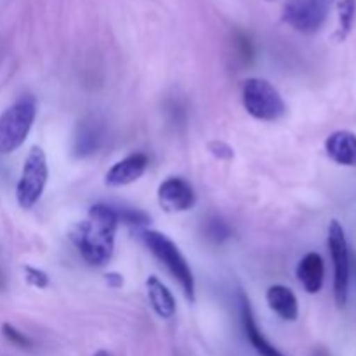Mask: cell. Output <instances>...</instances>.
<instances>
[{"instance_id":"cell-1","label":"cell","mask_w":356,"mask_h":356,"mask_svg":"<svg viewBox=\"0 0 356 356\" xmlns=\"http://www.w3.org/2000/svg\"><path fill=\"white\" fill-rule=\"evenodd\" d=\"M118 222L113 205L94 204L87 218L72 229L73 243L90 266H103L111 259Z\"/></svg>"},{"instance_id":"cell-2","label":"cell","mask_w":356,"mask_h":356,"mask_svg":"<svg viewBox=\"0 0 356 356\" xmlns=\"http://www.w3.org/2000/svg\"><path fill=\"white\" fill-rule=\"evenodd\" d=\"M141 240L145 245L152 250L153 256L170 271L174 278L179 282L184 296L190 302H195V277L188 264L186 257L179 250V247L172 242L163 233L155 232V229H145L141 232Z\"/></svg>"},{"instance_id":"cell-3","label":"cell","mask_w":356,"mask_h":356,"mask_svg":"<svg viewBox=\"0 0 356 356\" xmlns=\"http://www.w3.org/2000/svg\"><path fill=\"white\" fill-rule=\"evenodd\" d=\"M37 115V103L31 96H23L0 115V153L16 152L28 138Z\"/></svg>"},{"instance_id":"cell-4","label":"cell","mask_w":356,"mask_h":356,"mask_svg":"<svg viewBox=\"0 0 356 356\" xmlns=\"http://www.w3.org/2000/svg\"><path fill=\"white\" fill-rule=\"evenodd\" d=\"M242 103L250 117L264 122L278 120L287 111L280 92L268 80L257 79V76L247 79L243 83Z\"/></svg>"},{"instance_id":"cell-5","label":"cell","mask_w":356,"mask_h":356,"mask_svg":"<svg viewBox=\"0 0 356 356\" xmlns=\"http://www.w3.org/2000/svg\"><path fill=\"white\" fill-rule=\"evenodd\" d=\"M327 243H329V252L334 268V301L339 308H344L348 298H350L351 261L346 233H344L343 225L337 219L330 221Z\"/></svg>"},{"instance_id":"cell-6","label":"cell","mask_w":356,"mask_h":356,"mask_svg":"<svg viewBox=\"0 0 356 356\" xmlns=\"http://www.w3.org/2000/svg\"><path fill=\"white\" fill-rule=\"evenodd\" d=\"M47 177L49 167L45 152L40 146H31L16 186V198L19 207L28 211L40 200L45 184H47Z\"/></svg>"},{"instance_id":"cell-7","label":"cell","mask_w":356,"mask_h":356,"mask_svg":"<svg viewBox=\"0 0 356 356\" xmlns=\"http://www.w3.org/2000/svg\"><path fill=\"white\" fill-rule=\"evenodd\" d=\"M330 0H287L284 6L285 23L301 33H316L327 21Z\"/></svg>"},{"instance_id":"cell-8","label":"cell","mask_w":356,"mask_h":356,"mask_svg":"<svg viewBox=\"0 0 356 356\" xmlns=\"http://www.w3.org/2000/svg\"><path fill=\"white\" fill-rule=\"evenodd\" d=\"M159 204L165 212H186L195 204V191L188 181L169 177L159 186Z\"/></svg>"},{"instance_id":"cell-9","label":"cell","mask_w":356,"mask_h":356,"mask_svg":"<svg viewBox=\"0 0 356 356\" xmlns=\"http://www.w3.org/2000/svg\"><path fill=\"white\" fill-rule=\"evenodd\" d=\"M104 136L103 120L96 115H87L76 124L75 134H73V155L76 159H87L94 155L101 146Z\"/></svg>"},{"instance_id":"cell-10","label":"cell","mask_w":356,"mask_h":356,"mask_svg":"<svg viewBox=\"0 0 356 356\" xmlns=\"http://www.w3.org/2000/svg\"><path fill=\"white\" fill-rule=\"evenodd\" d=\"M148 163V155H145V153H132V155L125 156V159L118 160L117 163L111 165V169L104 176V183L108 186L115 188L134 183L146 172Z\"/></svg>"},{"instance_id":"cell-11","label":"cell","mask_w":356,"mask_h":356,"mask_svg":"<svg viewBox=\"0 0 356 356\" xmlns=\"http://www.w3.org/2000/svg\"><path fill=\"white\" fill-rule=\"evenodd\" d=\"M240 320H242V329L245 334L247 341L250 343V346L257 351L259 356H285L284 353L277 350L270 341L264 337V334L261 332L259 327H257L256 318H254L252 308H250V302L245 296H240Z\"/></svg>"},{"instance_id":"cell-12","label":"cell","mask_w":356,"mask_h":356,"mask_svg":"<svg viewBox=\"0 0 356 356\" xmlns=\"http://www.w3.org/2000/svg\"><path fill=\"white\" fill-rule=\"evenodd\" d=\"M325 152L332 162L356 167V134L351 131L332 132L325 141Z\"/></svg>"},{"instance_id":"cell-13","label":"cell","mask_w":356,"mask_h":356,"mask_svg":"<svg viewBox=\"0 0 356 356\" xmlns=\"http://www.w3.org/2000/svg\"><path fill=\"white\" fill-rule=\"evenodd\" d=\"M299 284L302 285L308 294H318L323 287V278H325V264L318 252H308L296 268Z\"/></svg>"},{"instance_id":"cell-14","label":"cell","mask_w":356,"mask_h":356,"mask_svg":"<svg viewBox=\"0 0 356 356\" xmlns=\"http://www.w3.org/2000/svg\"><path fill=\"white\" fill-rule=\"evenodd\" d=\"M266 302L273 313L285 322H294L299 316V302L294 292L285 285H271L266 291Z\"/></svg>"},{"instance_id":"cell-15","label":"cell","mask_w":356,"mask_h":356,"mask_svg":"<svg viewBox=\"0 0 356 356\" xmlns=\"http://www.w3.org/2000/svg\"><path fill=\"white\" fill-rule=\"evenodd\" d=\"M146 292H148L149 305H152L153 312L163 320H170L176 315V299H174L172 292L160 282L159 277L149 275L146 278Z\"/></svg>"},{"instance_id":"cell-16","label":"cell","mask_w":356,"mask_h":356,"mask_svg":"<svg viewBox=\"0 0 356 356\" xmlns=\"http://www.w3.org/2000/svg\"><path fill=\"white\" fill-rule=\"evenodd\" d=\"M337 13V40H346L353 31L356 19V0H334Z\"/></svg>"},{"instance_id":"cell-17","label":"cell","mask_w":356,"mask_h":356,"mask_svg":"<svg viewBox=\"0 0 356 356\" xmlns=\"http://www.w3.org/2000/svg\"><path fill=\"white\" fill-rule=\"evenodd\" d=\"M2 334H3V337L9 341V343L14 344V346L23 348V350H30V348L33 346V343H31L30 337L24 336L23 332H19V330H17L16 327L10 325V323H3Z\"/></svg>"},{"instance_id":"cell-18","label":"cell","mask_w":356,"mask_h":356,"mask_svg":"<svg viewBox=\"0 0 356 356\" xmlns=\"http://www.w3.org/2000/svg\"><path fill=\"white\" fill-rule=\"evenodd\" d=\"M232 235V232H229V226L226 225L222 219H211V221L207 222V236L211 240H214V242H222V240H226L228 236Z\"/></svg>"},{"instance_id":"cell-19","label":"cell","mask_w":356,"mask_h":356,"mask_svg":"<svg viewBox=\"0 0 356 356\" xmlns=\"http://www.w3.org/2000/svg\"><path fill=\"white\" fill-rule=\"evenodd\" d=\"M117 216H118V221L127 222V225L141 226L149 221V218L145 214V212L134 211V209H117Z\"/></svg>"},{"instance_id":"cell-20","label":"cell","mask_w":356,"mask_h":356,"mask_svg":"<svg viewBox=\"0 0 356 356\" xmlns=\"http://www.w3.org/2000/svg\"><path fill=\"white\" fill-rule=\"evenodd\" d=\"M24 278H26V282L31 285V287L45 289L49 285L47 273L42 270H38V268L24 266Z\"/></svg>"},{"instance_id":"cell-21","label":"cell","mask_w":356,"mask_h":356,"mask_svg":"<svg viewBox=\"0 0 356 356\" xmlns=\"http://www.w3.org/2000/svg\"><path fill=\"white\" fill-rule=\"evenodd\" d=\"M106 282H108V285H110V287H113V289L122 287V284H124L122 277H120V275H117V273L106 275Z\"/></svg>"},{"instance_id":"cell-22","label":"cell","mask_w":356,"mask_h":356,"mask_svg":"<svg viewBox=\"0 0 356 356\" xmlns=\"http://www.w3.org/2000/svg\"><path fill=\"white\" fill-rule=\"evenodd\" d=\"M94 356H110V353H108V351H104V350H99V351H96V353H94Z\"/></svg>"},{"instance_id":"cell-23","label":"cell","mask_w":356,"mask_h":356,"mask_svg":"<svg viewBox=\"0 0 356 356\" xmlns=\"http://www.w3.org/2000/svg\"><path fill=\"white\" fill-rule=\"evenodd\" d=\"M266 2H275V0H266Z\"/></svg>"}]
</instances>
